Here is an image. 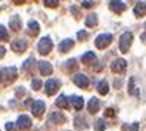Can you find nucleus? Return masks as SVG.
<instances>
[{
  "mask_svg": "<svg viewBox=\"0 0 146 131\" xmlns=\"http://www.w3.org/2000/svg\"><path fill=\"white\" fill-rule=\"evenodd\" d=\"M96 90L99 91V94H102V96H105V94H108V91H109V85H108V81H100V83H98V85H96Z\"/></svg>",
  "mask_w": 146,
  "mask_h": 131,
  "instance_id": "20",
  "label": "nucleus"
},
{
  "mask_svg": "<svg viewBox=\"0 0 146 131\" xmlns=\"http://www.w3.org/2000/svg\"><path fill=\"white\" fill-rule=\"evenodd\" d=\"M131 43H133V34L131 32H124L121 37H119V50L123 53H127L131 47Z\"/></svg>",
  "mask_w": 146,
  "mask_h": 131,
  "instance_id": "1",
  "label": "nucleus"
},
{
  "mask_svg": "<svg viewBox=\"0 0 146 131\" xmlns=\"http://www.w3.org/2000/svg\"><path fill=\"white\" fill-rule=\"evenodd\" d=\"M44 110H46V105H44V102H43V100H34V102H33V105H31V112H33L34 116L40 118L43 113H44Z\"/></svg>",
  "mask_w": 146,
  "mask_h": 131,
  "instance_id": "5",
  "label": "nucleus"
},
{
  "mask_svg": "<svg viewBox=\"0 0 146 131\" xmlns=\"http://www.w3.org/2000/svg\"><path fill=\"white\" fill-rule=\"evenodd\" d=\"M121 130L123 131H137L139 130V124L137 122H134V124H123Z\"/></svg>",
  "mask_w": 146,
  "mask_h": 131,
  "instance_id": "25",
  "label": "nucleus"
},
{
  "mask_svg": "<svg viewBox=\"0 0 146 131\" xmlns=\"http://www.w3.org/2000/svg\"><path fill=\"white\" fill-rule=\"evenodd\" d=\"M134 15L137 18H142V16L146 15V2H137L134 5V9H133Z\"/></svg>",
  "mask_w": 146,
  "mask_h": 131,
  "instance_id": "11",
  "label": "nucleus"
},
{
  "mask_svg": "<svg viewBox=\"0 0 146 131\" xmlns=\"http://www.w3.org/2000/svg\"><path fill=\"white\" fill-rule=\"evenodd\" d=\"M72 46H74V41L71 40V38H66V40H64V41H61V44H59V52L61 53H66V52H70L71 49H72Z\"/></svg>",
  "mask_w": 146,
  "mask_h": 131,
  "instance_id": "15",
  "label": "nucleus"
},
{
  "mask_svg": "<svg viewBox=\"0 0 146 131\" xmlns=\"http://www.w3.org/2000/svg\"><path fill=\"white\" fill-rule=\"evenodd\" d=\"M27 46H28V43L25 41L24 38L15 40V41H12V44H11L12 50H13V52H16V53H22V52H25V49H27Z\"/></svg>",
  "mask_w": 146,
  "mask_h": 131,
  "instance_id": "9",
  "label": "nucleus"
},
{
  "mask_svg": "<svg viewBox=\"0 0 146 131\" xmlns=\"http://www.w3.org/2000/svg\"><path fill=\"white\" fill-rule=\"evenodd\" d=\"M111 41H112V36L111 34H100L94 40V46L98 49H105L111 44Z\"/></svg>",
  "mask_w": 146,
  "mask_h": 131,
  "instance_id": "4",
  "label": "nucleus"
},
{
  "mask_svg": "<svg viewBox=\"0 0 146 131\" xmlns=\"http://www.w3.org/2000/svg\"><path fill=\"white\" fill-rule=\"evenodd\" d=\"M43 84H41V81L40 80H33V83H31V87H33V90H40V87H41Z\"/></svg>",
  "mask_w": 146,
  "mask_h": 131,
  "instance_id": "30",
  "label": "nucleus"
},
{
  "mask_svg": "<svg viewBox=\"0 0 146 131\" xmlns=\"http://www.w3.org/2000/svg\"><path fill=\"white\" fill-rule=\"evenodd\" d=\"M28 30H30V34H31V36H37L38 31H40V25H38V22H36V21H30V22H28Z\"/></svg>",
  "mask_w": 146,
  "mask_h": 131,
  "instance_id": "24",
  "label": "nucleus"
},
{
  "mask_svg": "<svg viewBox=\"0 0 146 131\" xmlns=\"http://www.w3.org/2000/svg\"><path fill=\"white\" fill-rule=\"evenodd\" d=\"M72 81L75 83V85H78L80 89H87L89 87V78L84 74H75L72 77Z\"/></svg>",
  "mask_w": 146,
  "mask_h": 131,
  "instance_id": "8",
  "label": "nucleus"
},
{
  "mask_svg": "<svg viewBox=\"0 0 146 131\" xmlns=\"http://www.w3.org/2000/svg\"><path fill=\"white\" fill-rule=\"evenodd\" d=\"M37 49H38V53H40V55H49L50 50L53 49V43H52V40H50L49 37H43V38L38 41Z\"/></svg>",
  "mask_w": 146,
  "mask_h": 131,
  "instance_id": "2",
  "label": "nucleus"
},
{
  "mask_svg": "<svg viewBox=\"0 0 146 131\" xmlns=\"http://www.w3.org/2000/svg\"><path fill=\"white\" fill-rule=\"evenodd\" d=\"M128 93H130L131 96H137V94H139V91H137L136 89H134V80H133V78H130V85H128Z\"/></svg>",
  "mask_w": 146,
  "mask_h": 131,
  "instance_id": "28",
  "label": "nucleus"
},
{
  "mask_svg": "<svg viewBox=\"0 0 146 131\" xmlns=\"http://www.w3.org/2000/svg\"><path fill=\"white\" fill-rule=\"evenodd\" d=\"M71 12L77 15V13H78V9H77V7H74V6H72V7H71Z\"/></svg>",
  "mask_w": 146,
  "mask_h": 131,
  "instance_id": "38",
  "label": "nucleus"
},
{
  "mask_svg": "<svg viewBox=\"0 0 146 131\" xmlns=\"http://www.w3.org/2000/svg\"><path fill=\"white\" fill-rule=\"evenodd\" d=\"M16 127H18L19 130H27L31 127V118L27 116V115H21L18 118V121H16Z\"/></svg>",
  "mask_w": 146,
  "mask_h": 131,
  "instance_id": "10",
  "label": "nucleus"
},
{
  "mask_svg": "<svg viewBox=\"0 0 146 131\" xmlns=\"http://www.w3.org/2000/svg\"><path fill=\"white\" fill-rule=\"evenodd\" d=\"M59 87H61V83L58 80H47L44 84V91L47 96H53L59 90Z\"/></svg>",
  "mask_w": 146,
  "mask_h": 131,
  "instance_id": "6",
  "label": "nucleus"
},
{
  "mask_svg": "<svg viewBox=\"0 0 146 131\" xmlns=\"http://www.w3.org/2000/svg\"><path fill=\"white\" fill-rule=\"evenodd\" d=\"M87 37V31H78V34H77V38L78 40H83Z\"/></svg>",
  "mask_w": 146,
  "mask_h": 131,
  "instance_id": "33",
  "label": "nucleus"
},
{
  "mask_svg": "<svg viewBox=\"0 0 146 131\" xmlns=\"http://www.w3.org/2000/svg\"><path fill=\"white\" fill-rule=\"evenodd\" d=\"M125 68H127V60L123 58H118L111 64V69L114 72H123V71H125Z\"/></svg>",
  "mask_w": 146,
  "mask_h": 131,
  "instance_id": "7",
  "label": "nucleus"
},
{
  "mask_svg": "<svg viewBox=\"0 0 146 131\" xmlns=\"http://www.w3.org/2000/svg\"><path fill=\"white\" fill-rule=\"evenodd\" d=\"M56 103V106L58 108H62V109H66L68 108V105H70V100H68V97H66V96H59V97H58V100L55 102Z\"/></svg>",
  "mask_w": 146,
  "mask_h": 131,
  "instance_id": "21",
  "label": "nucleus"
},
{
  "mask_svg": "<svg viewBox=\"0 0 146 131\" xmlns=\"http://www.w3.org/2000/svg\"><path fill=\"white\" fill-rule=\"evenodd\" d=\"M49 121L52 122V124H64V122L66 121V116L62 112H53L52 115H50Z\"/></svg>",
  "mask_w": 146,
  "mask_h": 131,
  "instance_id": "13",
  "label": "nucleus"
},
{
  "mask_svg": "<svg viewBox=\"0 0 146 131\" xmlns=\"http://www.w3.org/2000/svg\"><path fill=\"white\" fill-rule=\"evenodd\" d=\"M109 9L114 11L115 13H121L123 11H125V3L118 2V0H112V2H109Z\"/></svg>",
  "mask_w": 146,
  "mask_h": 131,
  "instance_id": "12",
  "label": "nucleus"
},
{
  "mask_svg": "<svg viewBox=\"0 0 146 131\" xmlns=\"http://www.w3.org/2000/svg\"><path fill=\"white\" fill-rule=\"evenodd\" d=\"M0 40L2 41L9 40V34H7V31H6V28L3 27V25H0Z\"/></svg>",
  "mask_w": 146,
  "mask_h": 131,
  "instance_id": "27",
  "label": "nucleus"
},
{
  "mask_svg": "<svg viewBox=\"0 0 146 131\" xmlns=\"http://www.w3.org/2000/svg\"><path fill=\"white\" fill-rule=\"evenodd\" d=\"M96 60V55L93 53V52H87V53H84L83 56H81V62L83 64H92V62H94Z\"/></svg>",
  "mask_w": 146,
  "mask_h": 131,
  "instance_id": "22",
  "label": "nucleus"
},
{
  "mask_svg": "<svg viewBox=\"0 0 146 131\" xmlns=\"http://www.w3.org/2000/svg\"><path fill=\"white\" fill-rule=\"evenodd\" d=\"M99 106H100V102H99V99H96V97H92V99L89 100V103H87V109H89L90 113H96V112L99 110Z\"/></svg>",
  "mask_w": 146,
  "mask_h": 131,
  "instance_id": "17",
  "label": "nucleus"
},
{
  "mask_svg": "<svg viewBox=\"0 0 146 131\" xmlns=\"http://www.w3.org/2000/svg\"><path fill=\"white\" fill-rule=\"evenodd\" d=\"M38 69H40V74L41 75H50L53 72V68H52V65H50L49 62H40L38 64Z\"/></svg>",
  "mask_w": 146,
  "mask_h": 131,
  "instance_id": "16",
  "label": "nucleus"
},
{
  "mask_svg": "<svg viewBox=\"0 0 146 131\" xmlns=\"http://www.w3.org/2000/svg\"><path fill=\"white\" fill-rule=\"evenodd\" d=\"M21 25H22V22H21V19H19V16H12L11 21H9V27H11L13 31H19V30H21Z\"/></svg>",
  "mask_w": 146,
  "mask_h": 131,
  "instance_id": "19",
  "label": "nucleus"
},
{
  "mask_svg": "<svg viewBox=\"0 0 146 131\" xmlns=\"http://www.w3.org/2000/svg\"><path fill=\"white\" fill-rule=\"evenodd\" d=\"M105 116H115V112H114V109L108 108V109H106V112H105Z\"/></svg>",
  "mask_w": 146,
  "mask_h": 131,
  "instance_id": "34",
  "label": "nucleus"
},
{
  "mask_svg": "<svg viewBox=\"0 0 146 131\" xmlns=\"http://www.w3.org/2000/svg\"><path fill=\"white\" fill-rule=\"evenodd\" d=\"M142 40H146V34H142Z\"/></svg>",
  "mask_w": 146,
  "mask_h": 131,
  "instance_id": "39",
  "label": "nucleus"
},
{
  "mask_svg": "<svg viewBox=\"0 0 146 131\" xmlns=\"http://www.w3.org/2000/svg\"><path fill=\"white\" fill-rule=\"evenodd\" d=\"M33 64H36V59H34V58H30V59H27V60L24 62V68L27 69V68H30Z\"/></svg>",
  "mask_w": 146,
  "mask_h": 131,
  "instance_id": "32",
  "label": "nucleus"
},
{
  "mask_svg": "<svg viewBox=\"0 0 146 131\" xmlns=\"http://www.w3.org/2000/svg\"><path fill=\"white\" fill-rule=\"evenodd\" d=\"M106 125H105V121L104 119H96V122H94V130L96 131H105Z\"/></svg>",
  "mask_w": 146,
  "mask_h": 131,
  "instance_id": "26",
  "label": "nucleus"
},
{
  "mask_svg": "<svg viewBox=\"0 0 146 131\" xmlns=\"http://www.w3.org/2000/svg\"><path fill=\"white\" fill-rule=\"evenodd\" d=\"M81 5H83L84 7H92V6L94 5V2H83Z\"/></svg>",
  "mask_w": 146,
  "mask_h": 131,
  "instance_id": "36",
  "label": "nucleus"
},
{
  "mask_svg": "<svg viewBox=\"0 0 146 131\" xmlns=\"http://www.w3.org/2000/svg\"><path fill=\"white\" fill-rule=\"evenodd\" d=\"M65 65H66V68H68V69L77 68V60H75V59H70V60H68V62H66Z\"/></svg>",
  "mask_w": 146,
  "mask_h": 131,
  "instance_id": "31",
  "label": "nucleus"
},
{
  "mask_svg": "<svg viewBox=\"0 0 146 131\" xmlns=\"http://www.w3.org/2000/svg\"><path fill=\"white\" fill-rule=\"evenodd\" d=\"M16 74H18V69H16L15 66H7V68H3L0 69V77L3 78L5 81H13L16 78Z\"/></svg>",
  "mask_w": 146,
  "mask_h": 131,
  "instance_id": "3",
  "label": "nucleus"
},
{
  "mask_svg": "<svg viewBox=\"0 0 146 131\" xmlns=\"http://www.w3.org/2000/svg\"><path fill=\"white\" fill-rule=\"evenodd\" d=\"M71 103H72V106L75 110H81L83 106H84V100L83 97H80V96H71Z\"/></svg>",
  "mask_w": 146,
  "mask_h": 131,
  "instance_id": "18",
  "label": "nucleus"
},
{
  "mask_svg": "<svg viewBox=\"0 0 146 131\" xmlns=\"http://www.w3.org/2000/svg\"><path fill=\"white\" fill-rule=\"evenodd\" d=\"M96 24H98V16L94 13L87 15V18H86V27L92 28V27H96Z\"/></svg>",
  "mask_w": 146,
  "mask_h": 131,
  "instance_id": "23",
  "label": "nucleus"
},
{
  "mask_svg": "<svg viewBox=\"0 0 146 131\" xmlns=\"http://www.w3.org/2000/svg\"><path fill=\"white\" fill-rule=\"evenodd\" d=\"M44 5L47 7H56V6H59V2L58 0H44Z\"/></svg>",
  "mask_w": 146,
  "mask_h": 131,
  "instance_id": "29",
  "label": "nucleus"
},
{
  "mask_svg": "<svg viewBox=\"0 0 146 131\" xmlns=\"http://www.w3.org/2000/svg\"><path fill=\"white\" fill-rule=\"evenodd\" d=\"M74 127H75V130H86V128H89V124H87V121H86L84 116H75L74 118Z\"/></svg>",
  "mask_w": 146,
  "mask_h": 131,
  "instance_id": "14",
  "label": "nucleus"
},
{
  "mask_svg": "<svg viewBox=\"0 0 146 131\" xmlns=\"http://www.w3.org/2000/svg\"><path fill=\"white\" fill-rule=\"evenodd\" d=\"M5 53H6V49L5 47H0V59L5 56Z\"/></svg>",
  "mask_w": 146,
  "mask_h": 131,
  "instance_id": "37",
  "label": "nucleus"
},
{
  "mask_svg": "<svg viewBox=\"0 0 146 131\" xmlns=\"http://www.w3.org/2000/svg\"><path fill=\"white\" fill-rule=\"evenodd\" d=\"M6 130L7 131H15V125L12 124V122H7V124H6Z\"/></svg>",
  "mask_w": 146,
  "mask_h": 131,
  "instance_id": "35",
  "label": "nucleus"
}]
</instances>
